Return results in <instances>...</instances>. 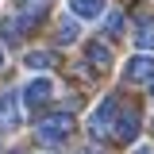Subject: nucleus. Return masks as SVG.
I'll use <instances>...</instances> for the list:
<instances>
[{"mask_svg":"<svg viewBox=\"0 0 154 154\" xmlns=\"http://www.w3.org/2000/svg\"><path fill=\"white\" fill-rule=\"evenodd\" d=\"M135 154H154V150H150V146H139V150H135Z\"/></svg>","mask_w":154,"mask_h":154,"instance_id":"ddd939ff","label":"nucleus"},{"mask_svg":"<svg viewBox=\"0 0 154 154\" xmlns=\"http://www.w3.org/2000/svg\"><path fill=\"white\" fill-rule=\"evenodd\" d=\"M58 42H66V46L77 42V23L73 19H62V23H58Z\"/></svg>","mask_w":154,"mask_h":154,"instance_id":"9b49d317","label":"nucleus"},{"mask_svg":"<svg viewBox=\"0 0 154 154\" xmlns=\"http://www.w3.org/2000/svg\"><path fill=\"white\" fill-rule=\"evenodd\" d=\"M135 135H139V108H119L112 139H119V143H131Z\"/></svg>","mask_w":154,"mask_h":154,"instance_id":"7ed1b4c3","label":"nucleus"},{"mask_svg":"<svg viewBox=\"0 0 154 154\" xmlns=\"http://www.w3.org/2000/svg\"><path fill=\"white\" fill-rule=\"evenodd\" d=\"M27 66H31V69H50L54 58L46 54V50H31V54H27Z\"/></svg>","mask_w":154,"mask_h":154,"instance_id":"f8f14e48","label":"nucleus"},{"mask_svg":"<svg viewBox=\"0 0 154 154\" xmlns=\"http://www.w3.org/2000/svg\"><path fill=\"white\" fill-rule=\"evenodd\" d=\"M19 127V100L16 93H0V131Z\"/></svg>","mask_w":154,"mask_h":154,"instance_id":"39448f33","label":"nucleus"},{"mask_svg":"<svg viewBox=\"0 0 154 154\" xmlns=\"http://www.w3.org/2000/svg\"><path fill=\"white\" fill-rule=\"evenodd\" d=\"M131 38H135V46H139V50H154V16H139Z\"/></svg>","mask_w":154,"mask_h":154,"instance_id":"0eeeda50","label":"nucleus"},{"mask_svg":"<svg viewBox=\"0 0 154 154\" xmlns=\"http://www.w3.org/2000/svg\"><path fill=\"white\" fill-rule=\"evenodd\" d=\"M123 81L127 85H143V81H154V58L139 54L127 62V69H123Z\"/></svg>","mask_w":154,"mask_h":154,"instance_id":"20e7f679","label":"nucleus"},{"mask_svg":"<svg viewBox=\"0 0 154 154\" xmlns=\"http://www.w3.org/2000/svg\"><path fill=\"white\" fill-rule=\"evenodd\" d=\"M85 58H89V62H96V69H104V66L112 62V50H108L104 42H89V46H85Z\"/></svg>","mask_w":154,"mask_h":154,"instance_id":"1a4fd4ad","label":"nucleus"},{"mask_svg":"<svg viewBox=\"0 0 154 154\" xmlns=\"http://www.w3.org/2000/svg\"><path fill=\"white\" fill-rule=\"evenodd\" d=\"M0 69H4V50H0Z\"/></svg>","mask_w":154,"mask_h":154,"instance_id":"4468645a","label":"nucleus"},{"mask_svg":"<svg viewBox=\"0 0 154 154\" xmlns=\"http://www.w3.org/2000/svg\"><path fill=\"white\" fill-rule=\"evenodd\" d=\"M119 27H123V12H119V8H112V12H108V19H104V35L116 38V35H119Z\"/></svg>","mask_w":154,"mask_h":154,"instance_id":"9d476101","label":"nucleus"},{"mask_svg":"<svg viewBox=\"0 0 154 154\" xmlns=\"http://www.w3.org/2000/svg\"><path fill=\"white\" fill-rule=\"evenodd\" d=\"M50 93H54V85H50L46 77H38V81H31V85L23 89V100H27V108H38V104L50 100Z\"/></svg>","mask_w":154,"mask_h":154,"instance_id":"423d86ee","label":"nucleus"},{"mask_svg":"<svg viewBox=\"0 0 154 154\" xmlns=\"http://www.w3.org/2000/svg\"><path fill=\"white\" fill-rule=\"evenodd\" d=\"M69 131H73V119H69L66 112H58V116H46V119H38V123H35V135H38V143H50V146L66 143V139H69Z\"/></svg>","mask_w":154,"mask_h":154,"instance_id":"f257e3e1","label":"nucleus"},{"mask_svg":"<svg viewBox=\"0 0 154 154\" xmlns=\"http://www.w3.org/2000/svg\"><path fill=\"white\" fill-rule=\"evenodd\" d=\"M116 116H119V100H116V96H108V100H104V104L89 116V135H93V139L112 135V131H116Z\"/></svg>","mask_w":154,"mask_h":154,"instance_id":"f03ea898","label":"nucleus"},{"mask_svg":"<svg viewBox=\"0 0 154 154\" xmlns=\"http://www.w3.org/2000/svg\"><path fill=\"white\" fill-rule=\"evenodd\" d=\"M69 4H73V16L93 19V16H100V12H104V4H108V0H69Z\"/></svg>","mask_w":154,"mask_h":154,"instance_id":"6e6552de","label":"nucleus"},{"mask_svg":"<svg viewBox=\"0 0 154 154\" xmlns=\"http://www.w3.org/2000/svg\"><path fill=\"white\" fill-rule=\"evenodd\" d=\"M150 100H154V85H150Z\"/></svg>","mask_w":154,"mask_h":154,"instance_id":"2eb2a0df","label":"nucleus"}]
</instances>
